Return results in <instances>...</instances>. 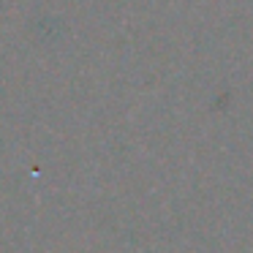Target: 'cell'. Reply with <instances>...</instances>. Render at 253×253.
Instances as JSON below:
<instances>
[]
</instances>
